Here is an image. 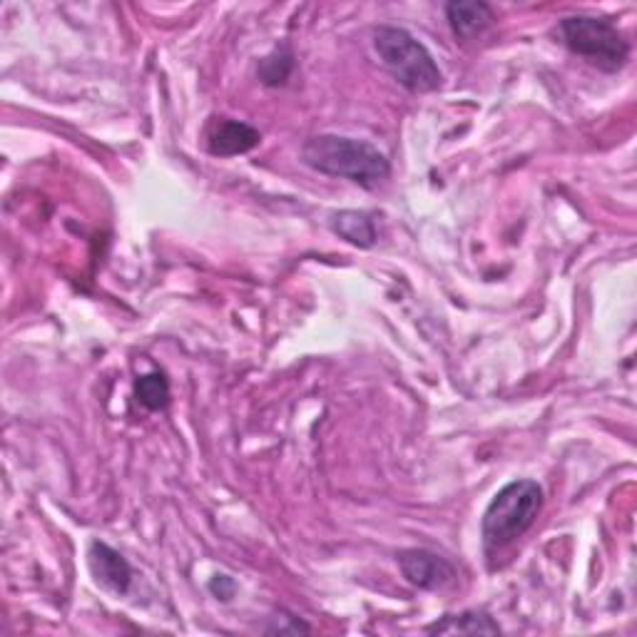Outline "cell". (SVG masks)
Wrapping results in <instances>:
<instances>
[{"mask_svg":"<svg viewBox=\"0 0 637 637\" xmlns=\"http://www.w3.org/2000/svg\"><path fill=\"white\" fill-rule=\"evenodd\" d=\"M90 571H93L95 581L103 585V588L113 590L117 595H125L130 590V583H133V568L130 563L110 545L95 541L90 545Z\"/></svg>","mask_w":637,"mask_h":637,"instance_id":"6","label":"cell"},{"mask_svg":"<svg viewBox=\"0 0 637 637\" xmlns=\"http://www.w3.org/2000/svg\"><path fill=\"white\" fill-rule=\"evenodd\" d=\"M291 70H295V55H291L289 48H277L275 53L267 55L265 60L259 63V78L261 83L267 88H277V85H285Z\"/></svg>","mask_w":637,"mask_h":637,"instance_id":"12","label":"cell"},{"mask_svg":"<svg viewBox=\"0 0 637 637\" xmlns=\"http://www.w3.org/2000/svg\"><path fill=\"white\" fill-rule=\"evenodd\" d=\"M446 18L451 30L461 40H473L483 35L493 25V10L481 0H453L446 6Z\"/></svg>","mask_w":637,"mask_h":637,"instance_id":"8","label":"cell"},{"mask_svg":"<svg viewBox=\"0 0 637 637\" xmlns=\"http://www.w3.org/2000/svg\"><path fill=\"white\" fill-rule=\"evenodd\" d=\"M373 50L399 85L411 93H431L441 85V70L429 48L419 43L409 30L381 25L373 30Z\"/></svg>","mask_w":637,"mask_h":637,"instance_id":"3","label":"cell"},{"mask_svg":"<svg viewBox=\"0 0 637 637\" xmlns=\"http://www.w3.org/2000/svg\"><path fill=\"white\" fill-rule=\"evenodd\" d=\"M399 568L411 585H417L421 590H443L456 581V568L441 558L439 553L411 548L399 553Z\"/></svg>","mask_w":637,"mask_h":637,"instance_id":"5","label":"cell"},{"mask_svg":"<svg viewBox=\"0 0 637 637\" xmlns=\"http://www.w3.org/2000/svg\"><path fill=\"white\" fill-rule=\"evenodd\" d=\"M555 35L561 38V43L568 48L571 53L585 58L595 68L605 70V73H615V70H620L628 63L630 43L625 40L620 30L605 18H563Z\"/></svg>","mask_w":637,"mask_h":637,"instance_id":"4","label":"cell"},{"mask_svg":"<svg viewBox=\"0 0 637 637\" xmlns=\"http://www.w3.org/2000/svg\"><path fill=\"white\" fill-rule=\"evenodd\" d=\"M267 633L271 635H299V633H311L307 623H301L299 618H275V625H269Z\"/></svg>","mask_w":637,"mask_h":637,"instance_id":"13","label":"cell"},{"mask_svg":"<svg viewBox=\"0 0 637 637\" xmlns=\"http://www.w3.org/2000/svg\"><path fill=\"white\" fill-rule=\"evenodd\" d=\"M135 397L150 411H162L169 403V383L162 373H145L135 383Z\"/></svg>","mask_w":637,"mask_h":637,"instance_id":"11","label":"cell"},{"mask_svg":"<svg viewBox=\"0 0 637 637\" xmlns=\"http://www.w3.org/2000/svg\"><path fill=\"white\" fill-rule=\"evenodd\" d=\"M431 635H499V623H493L489 613L466 610L461 615H446L441 623L431 625Z\"/></svg>","mask_w":637,"mask_h":637,"instance_id":"9","label":"cell"},{"mask_svg":"<svg viewBox=\"0 0 637 637\" xmlns=\"http://www.w3.org/2000/svg\"><path fill=\"white\" fill-rule=\"evenodd\" d=\"M305 165L329 177H343L361 185L363 189H377L391 175V165L377 147L341 135L309 137L301 147Z\"/></svg>","mask_w":637,"mask_h":637,"instance_id":"1","label":"cell"},{"mask_svg":"<svg viewBox=\"0 0 637 637\" xmlns=\"http://www.w3.org/2000/svg\"><path fill=\"white\" fill-rule=\"evenodd\" d=\"M543 508V489L535 481H513L493 495L483 513L481 535L485 555H495L508 548L538 518Z\"/></svg>","mask_w":637,"mask_h":637,"instance_id":"2","label":"cell"},{"mask_svg":"<svg viewBox=\"0 0 637 637\" xmlns=\"http://www.w3.org/2000/svg\"><path fill=\"white\" fill-rule=\"evenodd\" d=\"M209 590L215 593L219 600H232V595H235L237 585H235V581L227 578V575H217V578L209 583Z\"/></svg>","mask_w":637,"mask_h":637,"instance_id":"14","label":"cell"},{"mask_svg":"<svg viewBox=\"0 0 637 637\" xmlns=\"http://www.w3.org/2000/svg\"><path fill=\"white\" fill-rule=\"evenodd\" d=\"M261 135L257 127L239 123V120H219V123L209 130L207 150L215 157H235L255 150Z\"/></svg>","mask_w":637,"mask_h":637,"instance_id":"7","label":"cell"},{"mask_svg":"<svg viewBox=\"0 0 637 637\" xmlns=\"http://www.w3.org/2000/svg\"><path fill=\"white\" fill-rule=\"evenodd\" d=\"M333 232L347 242H351L353 247L369 249L377 242V227H373V219L369 212H359V209H347L339 212L337 217L331 222Z\"/></svg>","mask_w":637,"mask_h":637,"instance_id":"10","label":"cell"}]
</instances>
